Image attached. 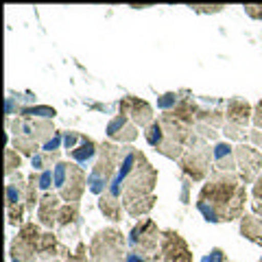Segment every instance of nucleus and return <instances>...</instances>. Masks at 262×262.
Segmentation results:
<instances>
[{"label":"nucleus","mask_w":262,"mask_h":262,"mask_svg":"<svg viewBox=\"0 0 262 262\" xmlns=\"http://www.w3.org/2000/svg\"><path fill=\"white\" fill-rule=\"evenodd\" d=\"M116 177L122 184V208L129 216L140 219L146 216L155 208V184L158 170L151 166L142 151L136 146H122V158Z\"/></svg>","instance_id":"nucleus-1"},{"label":"nucleus","mask_w":262,"mask_h":262,"mask_svg":"<svg viewBox=\"0 0 262 262\" xmlns=\"http://www.w3.org/2000/svg\"><path fill=\"white\" fill-rule=\"evenodd\" d=\"M247 188L238 173H210L196 196V210L208 223H229L243 219Z\"/></svg>","instance_id":"nucleus-2"},{"label":"nucleus","mask_w":262,"mask_h":262,"mask_svg":"<svg viewBox=\"0 0 262 262\" xmlns=\"http://www.w3.org/2000/svg\"><path fill=\"white\" fill-rule=\"evenodd\" d=\"M53 120H37V118H15L11 125V146L20 155L35 158L42 151V144L55 134Z\"/></svg>","instance_id":"nucleus-3"},{"label":"nucleus","mask_w":262,"mask_h":262,"mask_svg":"<svg viewBox=\"0 0 262 262\" xmlns=\"http://www.w3.org/2000/svg\"><path fill=\"white\" fill-rule=\"evenodd\" d=\"M120 158H122V146L114 144V142H101V151L94 162L92 170L88 175V190L101 196L110 190L112 179L116 177L118 166H120Z\"/></svg>","instance_id":"nucleus-4"},{"label":"nucleus","mask_w":262,"mask_h":262,"mask_svg":"<svg viewBox=\"0 0 262 262\" xmlns=\"http://www.w3.org/2000/svg\"><path fill=\"white\" fill-rule=\"evenodd\" d=\"M127 251V238L118 227H105L90 241V262H125Z\"/></svg>","instance_id":"nucleus-5"},{"label":"nucleus","mask_w":262,"mask_h":262,"mask_svg":"<svg viewBox=\"0 0 262 262\" xmlns=\"http://www.w3.org/2000/svg\"><path fill=\"white\" fill-rule=\"evenodd\" d=\"M55 173V190L66 203H79L88 188L85 170L75 162H59L53 168Z\"/></svg>","instance_id":"nucleus-6"},{"label":"nucleus","mask_w":262,"mask_h":262,"mask_svg":"<svg viewBox=\"0 0 262 262\" xmlns=\"http://www.w3.org/2000/svg\"><path fill=\"white\" fill-rule=\"evenodd\" d=\"M177 162L186 177H190L192 182H203L208 173H212V149L208 146V140L194 134L190 144L186 146L184 155Z\"/></svg>","instance_id":"nucleus-7"},{"label":"nucleus","mask_w":262,"mask_h":262,"mask_svg":"<svg viewBox=\"0 0 262 262\" xmlns=\"http://www.w3.org/2000/svg\"><path fill=\"white\" fill-rule=\"evenodd\" d=\"M160 243H162V229L153 219H140V223L131 227L127 236L129 251L142 253V256H158Z\"/></svg>","instance_id":"nucleus-8"},{"label":"nucleus","mask_w":262,"mask_h":262,"mask_svg":"<svg viewBox=\"0 0 262 262\" xmlns=\"http://www.w3.org/2000/svg\"><path fill=\"white\" fill-rule=\"evenodd\" d=\"M236 168L243 184H256L258 175L262 173V151L253 144H236Z\"/></svg>","instance_id":"nucleus-9"},{"label":"nucleus","mask_w":262,"mask_h":262,"mask_svg":"<svg viewBox=\"0 0 262 262\" xmlns=\"http://www.w3.org/2000/svg\"><path fill=\"white\" fill-rule=\"evenodd\" d=\"M160 258L164 262H194L188 243L182 238V234L175 232V229H164L162 232Z\"/></svg>","instance_id":"nucleus-10"},{"label":"nucleus","mask_w":262,"mask_h":262,"mask_svg":"<svg viewBox=\"0 0 262 262\" xmlns=\"http://www.w3.org/2000/svg\"><path fill=\"white\" fill-rule=\"evenodd\" d=\"M120 114L129 116V120L134 122L136 127H142L146 129L155 120V114L151 103H146L144 98H138V96H122L120 101Z\"/></svg>","instance_id":"nucleus-11"},{"label":"nucleus","mask_w":262,"mask_h":262,"mask_svg":"<svg viewBox=\"0 0 262 262\" xmlns=\"http://www.w3.org/2000/svg\"><path fill=\"white\" fill-rule=\"evenodd\" d=\"M105 131H107V138H110L112 142L127 144V146L134 142L138 136H140L138 127L129 120V116H125V114H118V116H114L107 122V129H105Z\"/></svg>","instance_id":"nucleus-12"},{"label":"nucleus","mask_w":262,"mask_h":262,"mask_svg":"<svg viewBox=\"0 0 262 262\" xmlns=\"http://www.w3.org/2000/svg\"><path fill=\"white\" fill-rule=\"evenodd\" d=\"M61 210V196L57 192H46L39 199L37 206V223L46 227L48 232H53V227H57V219H59Z\"/></svg>","instance_id":"nucleus-13"},{"label":"nucleus","mask_w":262,"mask_h":262,"mask_svg":"<svg viewBox=\"0 0 262 262\" xmlns=\"http://www.w3.org/2000/svg\"><path fill=\"white\" fill-rule=\"evenodd\" d=\"M236 149L229 142H214L212 146V173H236Z\"/></svg>","instance_id":"nucleus-14"},{"label":"nucleus","mask_w":262,"mask_h":262,"mask_svg":"<svg viewBox=\"0 0 262 262\" xmlns=\"http://www.w3.org/2000/svg\"><path fill=\"white\" fill-rule=\"evenodd\" d=\"M225 122L229 125H238V127H247L251 118H253V105L245 98H232L225 107Z\"/></svg>","instance_id":"nucleus-15"},{"label":"nucleus","mask_w":262,"mask_h":262,"mask_svg":"<svg viewBox=\"0 0 262 262\" xmlns=\"http://www.w3.org/2000/svg\"><path fill=\"white\" fill-rule=\"evenodd\" d=\"M81 227V212H79V203H63L59 210V219H57V232L61 236L72 234L77 236Z\"/></svg>","instance_id":"nucleus-16"},{"label":"nucleus","mask_w":262,"mask_h":262,"mask_svg":"<svg viewBox=\"0 0 262 262\" xmlns=\"http://www.w3.org/2000/svg\"><path fill=\"white\" fill-rule=\"evenodd\" d=\"M98 151H101V144H98L96 140H92V138H88V136H81L79 146L72 149L68 155L75 164H79L81 168H85V166H90V164L94 166V162L98 158Z\"/></svg>","instance_id":"nucleus-17"},{"label":"nucleus","mask_w":262,"mask_h":262,"mask_svg":"<svg viewBox=\"0 0 262 262\" xmlns=\"http://www.w3.org/2000/svg\"><path fill=\"white\" fill-rule=\"evenodd\" d=\"M5 201L7 208L13 206H27V179H24L20 173H15L9 177L5 188Z\"/></svg>","instance_id":"nucleus-18"},{"label":"nucleus","mask_w":262,"mask_h":262,"mask_svg":"<svg viewBox=\"0 0 262 262\" xmlns=\"http://www.w3.org/2000/svg\"><path fill=\"white\" fill-rule=\"evenodd\" d=\"M241 234H243V238H247L253 245H260L262 247V219L256 214H243Z\"/></svg>","instance_id":"nucleus-19"},{"label":"nucleus","mask_w":262,"mask_h":262,"mask_svg":"<svg viewBox=\"0 0 262 262\" xmlns=\"http://www.w3.org/2000/svg\"><path fill=\"white\" fill-rule=\"evenodd\" d=\"M9 256H11V262H39L37 249L31 247L29 243H24L20 236H15V238L11 241Z\"/></svg>","instance_id":"nucleus-20"},{"label":"nucleus","mask_w":262,"mask_h":262,"mask_svg":"<svg viewBox=\"0 0 262 262\" xmlns=\"http://www.w3.org/2000/svg\"><path fill=\"white\" fill-rule=\"evenodd\" d=\"M98 208H101L105 219L114 221V223H118V221L122 219V201L116 199V196H112L110 192L98 196Z\"/></svg>","instance_id":"nucleus-21"},{"label":"nucleus","mask_w":262,"mask_h":262,"mask_svg":"<svg viewBox=\"0 0 262 262\" xmlns=\"http://www.w3.org/2000/svg\"><path fill=\"white\" fill-rule=\"evenodd\" d=\"M59 162H61L59 153H44V151H39L35 158H31V166H33V173H44V170L57 166Z\"/></svg>","instance_id":"nucleus-22"},{"label":"nucleus","mask_w":262,"mask_h":262,"mask_svg":"<svg viewBox=\"0 0 262 262\" xmlns=\"http://www.w3.org/2000/svg\"><path fill=\"white\" fill-rule=\"evenodd\" d=\"M144 138H146V142H149L155 151H160L162 146H164V140H166V131H164L160 118H155L151 125L144 129Z\"/></svg>","instance_id":"nucleus-23"},{"label":"nucleus","mask_w":262,"mask_h":262,"mask_svg":"<svg viewBox=\"0 0 262 262\" xmlns=\"http://www.w3.org/2000/svg\"><path fill=\"white\" fill-rule=\"evenodd\" d=\"M57 116L55 107L46 105H24L20 110V118H37V120H53Z\"/></svg>","instance_id":"nucleus-24"},{"label":"nucleus","mask_w":262,"mask_h":262,"mask_svg":"<svg viewBox=\"0 0 262 262\" xmlns=\"http://www.w3.org/2000/svg\"><path fill=\"white\" fill-rule=\"evenodd\" d=\"M20 166H22V158L20 153L13 149V146H9V149L5 151V175L11 177L15 173H20Z\"/></svg>","instance_id":"nucleus-25"},{"label":"nucleus","mask_w":262,"mask_h":262,"mask_svg":"<svg viewBox=\"0 0 262 262\" xmlns=\"http://www.w3.org/2000/svg\"><path fill=\"white\" fill-rule=\"evenodd\" d=\"M223 134L227 140H236L238 144H243L245 140L249 138V134L245 131V127H238V125H229V122H225L223 125Z\"/></svg>","instance_id":"nucleus-26"},{"label":"nucleus","mask_w":262,"mask_h":262,"mask_svg":"<svg viewBox=\"0 0 262 262\" xmlns=\"http://www.w3.org/2000/svg\"><path fill=\"white\" fill-rule=\"evenodd\" d=\"M179 94H175V92H166V94H162L160 98H158V107L166 114V112H170V110H175L177 105H179Z\"/></svg>","instance_id":"nucleus-27"},{"label":"nucleus","mask_w":262,"mask_h":262,"mask_svg":"<svg viewBox=\"0 0 262 262\" xmlns=\"http://www.w3.org/2000/svg\"><path fill=\"white\" fill-rule=\"evenodd\" d=\"M61 146H63V134L61 131H55V134L42 144V151L44 153H59Z\"/></svg>","instance_id":"nucleus-28"},{"label":"nucleus","mask_w":262,"mask_h":262,"mask_svg":"<svg viewBox=\"0 0 262 262\" xmlns=\"http://www.w3.org/2000/svg\"><path fill=\"white\" fill-rule=\"evenodd\" d=\"M88 253H90V249L85 247V243H79L77 249L70 251L63 260H66V262H90V260H88Z\"/></svg>","instance_id":"nucleus-29"},{"label":"nucleus","mask_w":262,"mask_h":262,"mask_svg":"<svg viewBox=\"0 0 262 262\" xmlns=\"http://www.w3.org/2000/svg\"><path fill=\"white\" fill-rule=\"evenodd\" d=\"M37 186H39V190H42L44 194L51 192V188L55 186V173H53V168H48V170H44V173H39Z\"/></svg>","instance_id":"nucleus-30"},{"label":"nucleus","mask_w":262,"mask_h":262,"mask_svg":"<svg viewBox=\"0 0 262 262\" xmlns=\"http://www.w3.org/2000/svg\"><path fill=\"white\" fill-rule=\"evenodd\" d=\"M81 136L83 134H79V131H63V149L68 153L72 149H77L79 142H81Z\"/></svg>","instance_id":"nucleus-31"},{"label":"nucleus","mask_w":262,"mask_h":262,"mask_svg":"<svg viewBox=\"0 0 262 262\" xmlns=\"http://www.w3.org/2000/svg\"><path fill=\"white\" fill-rule=\"evenodd\" d=\"M201 262H227V258H225V251L223 249L214 247V249H210L206 256L201 258Z\"/></svg>","instance_id":"nucleus-32"},{"label":"nucleus","mask_w":262,"mask_h":262,"mask_svg":"<svg viewBox=\"0 0 262 262\" xmlns=\"http://www.w3.org/2000/svg\"><path fill=\"white\" fill-rule=\"evenodd\" d=\"M194 13H219L225 9V5H190Z\"/></svg>","instance_id":"nucleus-33"},{"label":"nucleus","mask_w":262,"mask_h":262,"mask_svg":"<svg viewBox=\"0 0 262 262\" xmlns=\"http://www.w3.org/2000/svg\"><path fill=\"white\" fill-rule=\"evenodd\" d=\"M251 122H253V127H256L258 131H262V98L256 105H253V118H251Z\"/></svg>","instance_id":"nucleus-34"},{"label":"nucleus","mask_w":262,"mask_h":262,"mask_svg":"<svg viewBox=\"0 0 262 262\" xmlns=\"http://www.w3.org/2000/svg\"><path fill=\"white\" fill-rule=\"evenodd\" d=\"M251 199H253V203H262V173L258 175L256 184L251 188Z\"/></svg>","instance_id":"nucleus-35"},{"label":"nucleus","mask_w":262,"mask_h":262,"mask_svg":"<svg viewBox=\"0 0 262 262\" xmlns=\"http://www.w3.org/2000/svg\"><path fill=\"white\" fill-rule=\"evenodd\" d=\"M243 9H245V13H247L249 18H253V20H262V5H245Z\"/></svg>","instance_id":"nucleus-36"},{"label":"nucleus","mask_w":262,"mask_h":262,"mask_svg":"<svg viewBox=\"0 0 262 262\" xmlns=\"http://www.w3.org/2000/svg\"><path fill=\"white\" fill-rule=\"evenodd\" d=\"M249 140L253 142V146H258V149H262V131H258V129L249 131Z\"/></svg>","instance_id":"nucleus-37"},{"label":"nucleus","mask_w":262,"mask_h":262,"mask_svg":"<svg viewBox=\"0 0 262 262\" xmlns=\"http://www.w3.org/2000/svg\"><path fill=\"white\" fill-rule=\"evenodd\" d=\"M39 262H63L61 258H44V260H39Z\"/></svg>","instance_id":"nucleus-38"},{"label":"nucleus","mask_w":262,"mask_h":262,"mask_svg":"<svg viewBox=\"0 0 262 262\" xmlns=\"http://www.w3.org/2000/svg\"><path fill=\"white\" fill-rule=\"evenodd\" d=\"M155 262H164V260H162V258H158V260H155Z\"/></svg>","instance_id":"nucleus-39"},{"label":"nucleus","mask_w":262,"mask_h":262,"mask_svg":"<svg viewBox=\"0 0 262 262\" xmlns=\"http://www.w3.org/2000/svg\"><path fill=\"white\" fill-rule=\"evenodd\" d=\"M258 262H262V260H258Z\"/></svg>","instance_id":"nucleus-40"}]
</instances>
